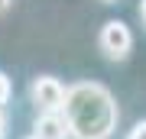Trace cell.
<instances>
[{"mask_svg":"<svg viewBox=\"0 0 146 139\" xmlns=\"http://www.w3.org/2000/svg\"><path fill=\"white\" fill-rule=\"evenodd\" d=\"M58 113L68 123V139H110L120 120L114 94L101 81L68 84Z\"/></svg>","mask_w":146,"mask_h":139,"instance_id":"cell-1","label":"cell"},{"mask_svg":"<svg viewBox=\"0 0 146 139\" xmlns=\"http://www.w3.org/2000/svg\"><path fill=\"white\" fill-rule=\"evenodd\" d=\"M29 100L36 103L39 113H58L62 100H65V84L52 74H39L29 84Z\"/></svg>","mask_w":146,"mask_h":139,"instance_id":"cell-3","label":"cell"},{"mask_svg":"<svg viewBox=\"0 0 146 139\" xmlns=\"http://www.w3.org/2000/svg\"><path fill=\"white\" fill-rule=\"evenodd\" d=\"M127 139H146V120H140V123L127 133Z\"/></svg>","mask_w":146,"mask_h":139,"instance_id":"cell-6","label":"cell"},{"mask_svg":"<svg viewBox=\"0 0 146 139\" xmlns=\"http://www.w3.org/2000/svg\"><path fill=\"white\" fill-rule=\"evenodd\" d=\"M10 94H13V84H10V78L0 71V107H3L7 100H10Z\"/></svg>","mask_w":146,"mask_h":139,"instance_id":"cell-5","label":"cell"},{"mask_svg":"<svg viewBox=\"0 0 146 139\" xmlns=\"http://www.w3.org/2000/svg\"><path fill=\"white\" fill-rule=\"evenodd\" d=\"M101 3H117V0H101Z\"/></svg>","mask_w":146,"mask_h":139,"instance_id":"cell-9","label":"cell"},{"mask_svg":"<svg viewBox=\"0 0 146 139\" xmlns=\"http://www.w3.org/2000/svg\"><path fill=\"white\" fill-rule=\"evenodd\" d=\"M29 139H36V136H29Z\"/></svg>","mask_w":146,"mask_h":139,"instance_id":"cell-10","label":"cell"},{"mask_svg":"<svg viewBox=\"0 0 146 139\" xmlns=\"http://www.w3.org/2000/svg\"><path fill=\"white\" fill-rule=\"evenodd\" d=\"M101 52L110 58V62H123L127 55L133 52V32L123 20H107L101 26V36H98Z\"/></svg>","mask_w":146,"mask_h":139,"instance_id":"cell-2","label":"cell"},{"mask_svg":"<svg viewBox=\"0 0 146 139\" xmlns=\"http://www.w3.org/2000/svg\"><path fill=\"white\" fill-rule=\"evenodd\" d=\"M140 20H143V26H146V0H140Z\"/></svg>","mask_w":146,"mask_h":139,"instance_id":"cell-7","label":"cell"},{"mask_svg":"<svg viewBox=\"0 0 146 139\" xmlns=\"http://www.w3.org/2000/svg\"><path fill=\"white\" fill-rule=\"evenodd\" d=\"M10 3H13V0H0V13H7V10H10Z\"/></svg>","mask_w":146,"mask_h":139,"instance_id":"cell-8","label":"cell"},{"mask_svg":"<svg viewBox=\"0 0 146 139\" xmlns=\"http://www.w3.org/2000/svg\"><path fill=\"white\" fill-rule=\"evenodd\" d=\"M33 136L36 139H68V123L62 113H39L33 123Z\"/></svg>","mask_w":146,"mask_h":139,"instance_id":"cell-4","label":"cell"}]
</instances>
